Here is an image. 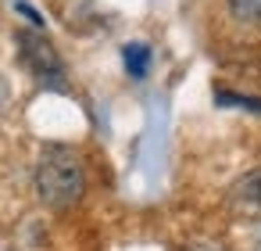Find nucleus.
<instances>
[{
	"mask_svg": "<svg viewBox=\"0 0 261 251\" xmlns=\"http://www.w3.org/2000/svg\"><path fill=\"white\" fill-rule=\"evenodd\" d=\"M36 194L47 208L65 212L86 194V169L72 147H47L36 165Z\"/></svg>",
	"mask_w": 261,
	"mask_h": 251,
	"instance_id": "obj_1",
	"label": "nucleus"
},
{
	"mask_svg": "<svg viewBox=\"0 0 261 251\" xmlns=\"http://www.w3.org/2000/svg\"><path fill=\"white\" fill-rule=\"evenodd\" d=\"M18 58L40 86H47V90H65L68 86L65 83V61L43 33H33V29L18 33Z\"/></svg>",
	"mask_w": 261,
	"mask_h": 251,
	"instance_id": "obj_2",
	"label": "nucleus"
},
{
	"mask_svg": "<svg viewBox=\"0 0 261 251\" xmlns=\"http://www.w3.org/2000/svg\"><path fill=\"white\" fill-rule=\"evenodd\" d=\"M229 208L247 222H261V169H250L232 183Z\"/></svg>",
	"mask_w": 261,
	"mask_h": 251,
	"instance_id": "obj_3",
	"label": "nucleus"
},
{
	"mask_svg": "<svg viewBox=\"0 0 261 251\" xmlns=\"http://www.w3.org/2000/svg\"><path fill=\"white\" fill-rule=\"evenodd\" d=\"M229 11L243 26H261V0H229Z\"/></svg>",
	"mask_w": 261,
	"mask_h": 251,
	"instance_id": "obj_4",
	"label": "nucleus"
},
{
	"mask_svg": "<svg viewBox=\"0 0 261 251\" xmlns=\"http://www.w3.org/2000/svg\"><path fill=\"white\" fill-rule=\"evenodd\" d=\"M125 65H129L133 76H143L147 65H150V51H147L143 43H129V47H125Z\"/></svg>",
	"mask_w": 261,
	"mask_h": 251,
	"instance_id": "obj_5",
	"label": "nucleus"
},
{
	"mask_svg": "<svg viewBox=\"0 0 261 251\" xmlns=\"http://www.w3.org/2000/svg\"><path fill=\"white\" fill-rule=\"evenodd\" d=\"M182 251H229V247L218 244V240H193V244H186Z\"/></svg>",
	"mask_w": 261,
	"mask_h": 251,
	"instance_id": "obj_6",
	"label": "nucleus"
},
{
	"mask_svg": "<svg viewBox=\"0 0 261 251\" xmlns=\"http://www.w3.org/2000/svg\"><path fill=\"white\" fill-rule=\"evenodd\" d=\"M8 104H11V86H8V79L0 76V115L8 111Z\"/></svg>",
	"mask_w": 261,
	"mask_h": 251,
	"instance_id": "obj_7",
	"label": "nucleus"
},
{
	"mask_svg": "<svg viewBox=\"0 0 261 251\" xmlns=\"http://www.w3.org/2000/svg\"><path fill=\"white\" fill-rule=\"evenodd\" d=\"M254 251H261V222H257V230H254Z\"/></svg>",
	"mask_w": 261,
	"mask_h": 251,
	"instance_id": "obj_8",
	"label": "nucleus"
}]
</instances>
